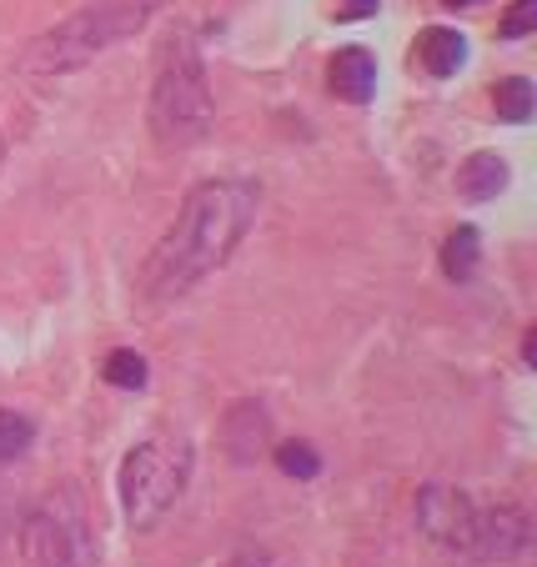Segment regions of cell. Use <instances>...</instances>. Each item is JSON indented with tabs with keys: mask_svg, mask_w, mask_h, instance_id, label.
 <instances>
[{
	"mask_svg": "<svg viewBox=\"0 0 537 567\" xmlns=\"http://www.w3.org/2000/svg\"><path fill=\"white\" fill-rule=\"evenodd\" d=\"M261 212V186L247 176H211L186 192L176 206V221L162 231L141 267V291L151 301H176L202 287L211 271H221L247 241Z\"/></svg>",
	"mask_w": 537,
	"mask_h": 567,
	"instance_id": "6da1fadb",
	"label": "cell"
},
{
	"mask_svg": "<svg viewBox=\"0 0 537 567\" xmlns=\"http://www.w3.org/2000/svg\"><path fill=\"white\" fill-rule=\"evenodd\" d=\"M172 0H91L75 16H65L55 31H45L41 41L25 55V71L31 75H65L91 65L96 55H106L111 45L141 35L156 16L166 11Z\"/></svg>",
	"mask_w": 537,
	"mask_h": 567,
	"instance_id": "7a4b0ae2",
	"label": "cell"
},
{
	"mask_svg": "<svg viewBox=\"0 0 537 567\" xmlns=\"http://www.w3.org/2000/svg\"><path fill=\"white\" fill-rule=\"evenodd\" d=\"M146 121H151V136L172 151L196 146V141H206V131H211V121H216L211 81H206L202 51H196V41L186 31L172 35V41L162 45V55H156Z\"/></svg>",
	"mask_w": 537,
	"mask_h": 567,
	"instance_id": "3957f363",
	"label": "cell"
},
{
	"mask_svg": "<svg viewBox=\"0 0 537 567\" xmlns=\"http://www.w3.org/2000/svg\"><path fill=\"white\" fill-rule=\"evenodd\" d=\"M196 472V447L186 437H146L121 457L116 472V497L121 517L131 533H156L166 523L182 493L192 487Z\"/></svg>",
	"mask_w": 537,
	"mask_h": 567,
	"instance_id": "277c9868",
	"label": "cell"
},
{
	"mask_svg": "<svg viewBox=\"0 0 537 567\" xmlns=\"http://www.w3.org/2000/svg\"><path fill=\"white\" fill-rule=\"evenodd\" d=\"M21 557L25 567H96V527L86 497L75 487H55L51 497L21 517Z\"/></svg>",
	"mask_w": 537,
	"mask_h": 567,
	"instance_id": "5b68a950",
	"label": "cell"
},
{
	"mask_svg": "<svg viewBox=\"0 0 537 567\" xmlns=\"http://www.w3.org/2000/svg\"><path fill=\"white\" fill-rule=\"evenodd\" d=\"M477 497L452 487V482H427L417 487V503H412V517H417V533L427 537L432 553H442L447 563H467L477 567Z\"/></svg>",
	"mask_w": 537,
	"mask_h": 567,
	"instance_id": "8992f818",
	"label": "cell"
},
{
	"mask_svg": "<svg viewBox=\"0 0 537 567\" xmlns=\"http://www.w3.org/2000/svg\"><path fill=\"white\" fill-rule=\"evenodd\" d=\"M533 553V517L527 507L517 503H493V507H477V563H523Z\"/></svg>",
	"mask_w": 537,
	"mask_h": 567,
	"instance_id": "52a82bcc",
	"label": "cell"
},
{
	"mask_svg": "<svg viewBox=\"0 0 537 567\" xmlns=\"http://www.w3.org/2000/svg\"><path fill=\"white\" fill-rule=\"evenodd\" d=\"M327 91L347 106H366L376 96V55L366 45H342L327 65Z\"/></svg>",
	"mask_w": 537,
	"mask_h": 567,
	"instance_id": "ba28073f",
	"label": "cell"
},
{
	"mask_svg": "<svg viewBox=\"0 0 537 567\" xmlns=\"http://www.w3.org/2000/svg\"><path fill=\"white\" fill-rule=\"evenodd\" d=\"M221 442H226V457L231 462H257L261 452H267V442H271V417H267V408L261 402H237V408L226 412V422H221Z\"/></svg>",
	"mask_w": 537,
	"mask_h": 567,
	"instance_id": "9c48e42d",
	"label": "cell"
},
{
	"mask_svg": "<svg viewBox=\"0 0 537 567\" xmlns=\"http://www.w3.org/2000/svg\"><path fill=\"white\" fill-rule=\"evenodd\" d=\"M412 45H417V65L437 81H447L467 65V35L457 25H427V31H417Z\"/></svg>",
	"mask_w": 537,
	"mask_h": 567,
	"instance_id": "30bf717a",
	"label": "cell"
},
{
	"mask_svg": "<svg viewBox=\"0 0 537 567\" xmlns=\"http://www.w3.org/2000/svg\"><path fill=\"white\" fill-rule=\"evenodd\" d=\"M507 182H513V166L497 151H473L457 166V196L463 202H493L497 192H507Z\"/></svg>",
	"mask_w": 537,
	"mask_h": 567,
	"instance_id": "8fae6325",
	"label": "cell"
},
{
	"mask_svg": "<svg viewBox=\"0 0 537 567\" xmlns=\"http://www.w3.org/2000/svg\"><path fill=\"white\" fill-rule=\"evenodd\" d=\"M477 261H483V231L477 226H452L447 241H442V277L463 287V281L477 277Z\"/></svg>",
	"mask_w": 537,
	"mask_h": 567,
	"instance_id": "7c38bea8",
	"label": "cell"
},
{
	"mask_svg": "<svg viewBox=\"0 0 537 567\" xmlns=\"http://www.w3.org/2000/svg\"><path fill=\"white\" fill-rule=\"evenodd\" d=\"M101 382L116 386V392H141V386L151 382L146 357H141L136 347H111V352L101 357Z\"/></svg>",
	"mask_w": 537,
	"mask_h": 567,
	"instance_id": "4fadbf2b",
	"label": "cell"
},
{
	"mask_svg": "<svg viewBox=\"0 0 537 567\" xmlns=\"http://www.w3.org/2000/svg\"><path fill=\"white\" fill-rule=\"evenodd\" d=\"M493 111L507 126H523V121L533 116V81H527V75H503L493 86Z\"/></svg>",
	"mask_w": 537,
	"mask_h": 567,
	"instance_id": "5bb4252c",
	"label": "cell"
},
{
	"mask_svg": "<svg viewBox=\"0 0 537 567\" xmlns=\"http://www.w3.org/2000/svg\"><path fill=\"white\" fill-rule=\"evenodd\" d=\"M271 457H277V467L287 472V477H297V482H317V477H322V452H317L312 442H277V447H271Z\"/></svg>",
	"mask_w": 537,
	"mask_h": 567,
	"instance_id": "9a60e30c",
	"label": "cell"
},
{
	"mask_svg": "<svg viewBox=\"0 0 537 567\" xmlns=\"http://www.w3.org/2000/svg\"><path fill=\"white\" fill-rule=\"evenodd\" d=\"M35 442V422L25 417V412H11V408H0V462H16L25 457Z\"/></svg>",
	"mask_w": 537,
	"mask_h": 567,
	"instance_id": "2e32d148",
	"label": "cell"
},
{
	"mask_svg": "<svg viewBox=\"0 0 537 567\" xmlns=\"http://www.w3.org/2000/svg\"><path fill=\"white\" fill-rule=\"evenodd\" d=\"M533 25H537V0H513L507 16L497 21V35H503V41H523Z\"/></svg>",
	"mask_w": 537,
	"mask_h": 567,
	"instance_id": "e0dca14e",
	"label": "cell"
},
{
	"mask_svg": "<svg viewBox=\"0 0 537 567\" xmlns=\"http://www.w3.org/2000/svg\"><path fill=\"white\" fill-rule=\"evenodd\" d=\"M382 0H337V21H372Z\"/></svg>",
	"mask_w": 537,
	"mask_h": 567,
	"instance_id": "ac0fdd59",
	"label": "cell"
},
{
	"mask_svg": "<svg viewBox=\"0 0 537 567\" xmlns=\"http://www.w3.org/2000/svg\"><path fill=\"white\" fill-rule=\"evenodd\" d=\"M221 567H271V557L261 553V547H241V553H231Z\"/></svg>",
	"mask_w": 537,
	"mask_h": 567,
	"instance_id": "d6986e66",
	"label": "cell"
},
{
	"mask_svg": "<svg viewBox=\"0 0 537 567\" xmlns=\"http://www.w3.org/2000/svg\"><path fill=\"white\" fill-rule=\"evenodd\" d=\"M523 362L527 367L537 362V327H527V332H523Z\"/></svg>",
	"mask_w": 537,
	"mask_h": 567,
	"instance_id": "ffe728a7",
	"label": "cell"
},
{
	"mask_svg": "<svg viewBox=\"0 0 537 567\" xmlns=\"http://www.w3.org/2000/svg\"><path fill=\"white\" fill-rule=\"evenodd\" d=\"M447 11H473V6H487V0H442Z\"/></svg>",
	"mask_w": 537,
	"mask_h": 567,
	"instance_id": "44dd1931",
	"label": "cell"
}]
</instances>
